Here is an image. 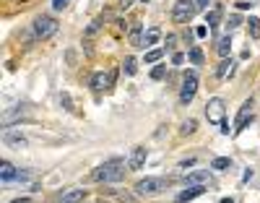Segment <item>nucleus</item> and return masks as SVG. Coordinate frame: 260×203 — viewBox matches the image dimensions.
<instances>
[{
    "label": "nucleus",
    "instance_id": "obj_1",
    "mask_svg": "<svg viewBox=\"0 0 260 203\" xmlns=\"http://www.w3.org/2000/svg\"><path fill=\"white\" fill-rule=\"evenodd\" d=\"M125 169H130V167L122 159H109L104 164H99L91 177L96 180V183H120V180L125 177Z\"/></svg>",
    "mask_w": 260,
    "mask_h": 203
},
{
    "label": "nucleus",
    "instance_id": "obj_2",
    "mask_svg": "<svg viewBox=\"0 0 260 203\" xmlns=\"http://www.w3.org/2000/svg\"><path fill=\"white\" fill-rule=\"evenodd\" d=\"M195 10H198L195 0H177L174 8H172V21L174 24H187V21L195 16Z\"/></svg>",
    "mask_w": 260,
    "mask_h": 203
},
{
    "label": "nucleus",
    "instance_id": "obj_3",
    "mask_svg": "<svg viewBox=\"0 0 260 203\" xmlns=\"http://www.w3.org/2000/svg\"><path fill=\"white\" fill-rule=\"evenodd\" d=\"M224 115H227V107H224V99H219V97H213V99H208V104H206V117H208V122L211 125H227V120H224Z\"/></svg>",
    "mask_w": 260,
    "mask_h": 203
},
{
    "label": "nucleus",
    "instance_id": "obj_4",
    "mask_svg": "<svg viewBox=\"0 0 260 203\" xmlns=\"http://www.w3.org/2000/svg\"><path fill=\"white\" fill-rule=\"evenodd\" d=\"M167 190V183L162 177H146V180H138L135 183V193L138 196H159Z\"/></svg>",
    "mask_w": 260,
    "mask_h": 203
},
{
    "label": "nucleus",
    "instance_id": "obj_5",
    "mask_svg": "<svg viewBox=\"0 0 260 203\" xmlns=\"http://www.w3.org/2000/svg\"><path fill=\"white\" fill-rule=\"evenodd\" d=\"M195 92H198V73H185L182 78V89H179V102L182 104H190V102L195 99Z\"/></svg>",
    "mask_w": 260,
    "mask_h": 203
},
{
    "label": "nucleus",
    "instance_id": "obj_6",
    "mask_svg": "<svg viewBox=\"0 0 260 203\" xmlns=\"http://www.w3.org/2000/svg\"><path fill=\"white\" fill-rule=\"evenodd\" d=\"M55 31H58V21H55L52 16H39L37 21H34V34H37L39 39L52 37Z\"/></svg>",
    "mask_w": 260,
    "mask_h": 203
},
{
    "label": "nucleus",
    "instance_id": "obj_7",
    "mask_svg": "<svg viewBox=\"0 0 260 203\" xmlns=\"http://www.w3.org/2000/svg\"><path fill=\"white\" fill-rule=\"evenodd\" d=\"M3 143H5V146H13V149H24V146H26V138L21 135L18 128H5V130H3Z\"/></svg>",
    "mask_w": 260,
    "mask_h": 203
},
{
    "label": "nucleus",
    "instance_id": "obj_8",
    "mask_svg": "<svg viewBox=\"0 0 260 203\" xmlns=\"http://www.w3.org/2000/svg\"><path fill=\"white\" fill-rule=\"evenodd\" d=\"M253 99H247L245 104L240 107V115H237V125H234V130L240 133V130H245L247 128V120H253Z\"/></svg>",
    "mask_w": 260,
    "mask_h": 203
},
{
    "label": "nucleus",
    "instance_id": "obj_9",
    "mask_svg": "<svg viewBox=\"0 0 260 203\" xmlns=\"http://www.w3.org/2000/svg\"><path fill=\"white\" fill-rule=\"evenodd\" d=\"M112 81H115V73H104V71H99L91 76V89L94 92H104V89L112 86Z\"/></svg>",
    "mask_w": 260,
    "mask_h": 203
},
{
    "label": "nucleus",
    "instance_id": "obj_10",
    "mask_svg": "<svg viewBox=\"0 0 260 203\" xmlns=\"http://www.w3.org/2000/svg\"><path fill=\"white\" fill-rule=\"evenodd\" d=\"M185 183H187V185H203V188H208L213 180H211V175H208V169H195V172H190V175L185 177Z\"/></svg>",
    "mask_w": 260,
    "mask_h": 203
},
{
    "label": "nucleus",
    "instance_id": "obj_11",
    "mask_svg": "<svg viewBox=\"0 0 260 203\" xmlns=\"http://www.w3.org/2000/svg\"><path fill=\"white\" fill-rule=\"evenodd\" d=\"M146 156H149V151H146L143 146H135V149L130 151V156H128V167L133 169V172H135V169H141L146 164Z\"/></svg>",
    "mask_w": 260,
    "mask_h": 203
},
{
    "label": "nucleus",
    "instance_id": "obj_12",
    "mask_svg": "<svg viewBox=\"0 0 260 203\" xmlns=\"http://www.w3.org/2000/svg\"><path fill=\"white\" fill-rule=\"evenodd\" d=\"M203 193H206V188H203V185H187V190H182V193L177 196V203L193 201V198H198V196H203Z\"/></svg>",
    "mask_w": 260,
    "mask_h": 203
},
{
    "label": "nucleus",
    "instance_id": "obj_13",
    "mask_svg": "<svg viewBox=\"0 0 260 203\" xmlns=\"http://www.w3.org/2000/svg\"><path fill=\"white\" fill-rule=\"evenodd\" d=\"M159 37H162V29H159V26H151V29H146V34H143V42H141V47H154V44L159 42Z\"/></svg>",
    "mask_w": 260,
    "mask_h": 203
},
{
    "label": "nucleus",
    "instance_id": "obj_14",
    "mask_svg": "<svg viewBox=\"0 0 260 203\" xmlns=\"http://www.w3.org/2000/svg\"><path fill=\"white\" fill-rule=\"evenodd\" d=\"M221 3H216V5H213L211 10H208V13H206V24H208V29H213V26H219V21H221Z\"/></svg>",
    "mask_w": 260,
    "mask_h": 203
},
{
    "label": "nucleus",
    "instance_id": "obj_15",
    "mask_svg": "<svg viewBox=\"0 0 260 203\" xmlns=\"http://www.w3.org/2000/svg\"><path fill=\"white\" fill-rule=\"evenodd\" d=\"M86 190H68V193H63V198H60V203H81V201H86Z\"/></svg>",
    "mask_w": 260,
    "mask_h": 203
},
{
    "label": "nucleus",
    "instance_id": "obj_16",
    "mask_svg": "<svg viewBox=\"0 0 260 203\" xmlns=\"http://www.w3.org/2000/svg\"><path fill=\"white\" fill-rule=\"evenodd\" d=\"M0 177H3V183H10V180H18V172L10 162H3L0 164Z\"/></svg>",
    "mask_w": 260,
    "mask_h": 203
},
{
    "label": "nucleus",
    "instance_id": "obj_17",
    "mask_svg": "<svg viewBox=\"0 0 260 203\" xmlns=\"http://www.w3.org/2000/svg\"><path fill=\"white\" fill-rule=\"evenodd\" d=\"M232 73H234V60H232V58H229V60L224 58V60L219 63V68H216V76H219V78H227V76H232Z\"/></svg>",
    "mask_w": 260,
    "mask_h": 203
},
{
    "label": "nucleus",
    "instance_id": "obj_18",
    "mask_svg": "<svg viewBox=\"0 0 260 203\" xmlns=\"http://www.w3.org/2000/svg\"><path fill=\"white\" fill-rule=\"evenodd\" d=\"M216 52L221 55V58H227V55L232 52V37L227 34V37H221L219 39V44H216Z\"/></svg>",
    "mask_w": 260,
    "mask_h": 203
},
{
    "label": "nucleus",
    "instance_id": "obj_19",
    "mask_svg": "<svg viewBox=\"0 0 260 203\" xmlns=\"http://www.w3.org/2000/svg\"><path fill=\"white\" fill-rule=\"evenodd\" d=\"M247 34H250L253 39L260 37V18H250V21H247Z\"/></svg>",
    "mask_w": 260,
    "mask_h": 203
},
{
    "label": "nucleus",
    "instance_id": "obj_20",
    "mask_svg": "<svg viewBox=\"0 0 260 203\" xmlns=\"http://www.w3.org/2000/svg\"><path fill=\"white\" fill-rule=\"evenodd\" d=\"M229 167H232V159H227V156H219V159L211 162V169H221V172H224V169H229Z\"/></svg>",
    "mask_w": 260,
    "mask_h": 203
},
{
    "label": "nucleus",
    "instance_id": "obj_21",
    "mask_svg": "<svg viewBox=\"0 0 260 203\" xmlns=\"http://www.w3.org/2000/svg\"><path fill=\"white\" fill-rule=\"evenodd\" d=\"M190 63L193 65H203V52H200V47H190Z\"/></svg>",
    "mask_w": 260,
    "mask_h": 203
},
{
    "label": "nucleus",
    "instance_id": "obj_22",
    "mask_svg": "<svg viewBox=\"0 0 260 203\" xmlns=\"http://www.w3.org/2000/svg\"><path fill=\"white\" fill-rule=\"evenodd\" d=\"M162 55H164V50H149V52H146V63H159L162 60Z\"/></svg>",
    "mask_w": 260,
    "mask_h": 203
},
{
    "label": "nucleus",
    "instance_id": "obj_23",
    "mask_svg": "<svg viewBox=\"0 0 260 203\" xmlns=\"http://www.w3.org/2000/svg\"><path fill=\"white\" fill-rule=\"evenodd\" d=\"M99 29H101V18H96V21H91V24H88V29L84 31V37H86V39H88V37H94Z\"/></svg>",
    "mask_w": 260,
    "mask_h": 203
},
{
    "label": "nucleus",
    "instance_id": "obj_24",
    "mask_svg": "<svg viewBox=\"0 0 260 203\" xmlns=\"http://www.w3.org/2000/svg\"><path fill=\"white\" fill-rule=\"evenodd\" d=\"M195 128H198V122H195V120H185V122H182V135H193Z\"/></svg>",
    "mask_w": 260,
    "mask_h": 203
},
{
    "label": "nucleus",
    "instance_id": "obj_25",
    "mask_svg": "<svg viewBox=\"0 0 260 203\" xmlns=\"http://www.w3.org/2000/svg\"><path fill=\"white\" fill-rule=\"evenodd\" d=\"M130 39H133V44H135V47H141L143 37H141V26H138V24L133 26V31H130Z\"/></svg>",
    "mask_w": 260,
    "mask_h": 203
},
{
    "label": "nucleus",
    "instance_id": "obj_26",
    "mask_svg": "<svg viewBox=\"0 0 260 203\" xmlns=\"http://www.w3.org/2000/svg\"><path fill=\"white\" fill-rule=\"evenodd\" d=\"M164 73H167V68H164V65H156L154 71H151V78H154V81H162Z\"/></svg>",
    "mask_w": 260,
    "mask_h": 203
},
{
    "label": "nucleus",
    "instance_id": "obj_27",
    "mask_svg": "<svg viewBox=\"0 0 260 203\" xmlns=\"http://www.w3.org/2000/svg\"><path fill=\"white\" fill-rule=\"evenodd\" d=\"M60 102L65 104V109H71V112H73V99H71V94H60Z\"/></svg>",
    "mask_w": 260,
    "mask_h": 203
},
{
    "label": "nucleus",
    "instance_id": "obj_28",
    "mask_svg": "<svg viewBox=\"0 0 260 203\" xmlns=\"http://www.w3.org/2000/svg\"><path fill=\"white\" fill-rule=\"evenodd\" d=\"M122 65H125V73H130V76L135 73V60L133 58H125V63H122Z\"/></svg>",
    "mask_w": 260,
    "mask_h": 203
},
{
    "label": "nucleus",
    "instance_id": "obj_29",
    "mask_svg": "<svg viewBox=\"0 0 260 203\" xmlns=\"http://www.w3.org/2000/svg\"><path fill=\"white\" fill-rule=\"evenodd\" d=\"M240 24H242V21H240V16H232V18L227 21V29L232 31V29H237V26H240Z\"/></svg>",
    "mask_w": 260,
    "mask_h": 203
},
{
    "label": "nucleus",
    "instance_id": "obj_30",
    "mask_svg": "<svg viewBox=\"0 0 260 203\" xmlns=\"http://www.w3.org/2000/svg\"><path fill=\"white\" fill-rule=\"evenodd\" d=\"M65 5H68V0H52V8L55 10H63Z\"/></svg>",
    "mask_w": 260,
    "mask_h": 203
},
{
    "label": "nucleus",
    "instance_id": "obj_31",
    "mask_svg": "<svg viewBox=\"0 0 260 203\" xmlns=\"http://www.w3.org/2000/svg\"><path fill=\"white\" fill-rule=\"evenodd\" d=\"M174 42H177V37H174V34H169V37H167V50H174Z\"/></svg>",
    "mask_w": 260,
    "mask_h": 203
},
{
    "label": "nucleus",
    "instance_id": "obj_32",
    "mask_svg": "<svg viewBox=\"0 0 260 203\" xmlns=\"http://www.w3.org/2000/svg\"><path fill=\"white\" fill-rule=\"evenodd\" d=\"M195 5H198V8H206V10H208V5H211V0H195Z\"/></svg>",
    "mask_w": 260,
    "mask_h": 203
},
{
    "label": "nucleus",
    "instance_id": "obj_33",
    "mask_svg": "<svg viewBox=\"0 0 260 203\" xmlns=\"http://www.w3.org/2000/svg\"><path fill=\"white\" fill-rule=\"evenodd\" d=\"M182 60H185V58H182V55H179V52H174V58H172V63H174V65H182Z\"/></svg>",
    "mask_w": 260,
    "mask_h": 203
},
{
    "label": "nucleus",
    "instance_id": "obj_34",
    "mask_svg": "<svg viewBox=\"0 0 260 203\" xmlns=\"http://www.w3.org/2000/svg\"><path fill=\"white\" fill-rule=\"evenodd\" d=\"M195 34H198V37H206L208 29H206V26H198V29H195Z\"/></svg>",
    "mask_w": 260,
    "mask_h": 203
},
{
    "label": "nucleus",
    "instance_id": "obj_35",
    "mask_svg": "<svg viewBox=\"0 0 260 203\" xmlns=\"http://www.w3.org/2000/svg\"><path fill=\"white\" fill-rule=\"evenodd\" d=\"M250 5H253V3H247V0H240V3H237V8H242V10L250 8Z\"/></svg>",
    "mask_w": 260,
    "mask_h": 203
},
{
    "label": "nucleus",
    "instance_id": "obj_36",
    "mask_svg": "<svg viewBox=\"0 0 260 203\" xmlns=\"http://www.w3.org/2000/svg\"><path fill=\"white\" fill-rule=\"evenodd\" d=\"M13 203H31L29 198H18V201H13Z\"/></svg>",
    "mask_w": 260,
    "mask_h": 203
},
{
    "label": "nucleus",
    "instance_id": "obj_37",
    "mask_svg": "<svg viewBox=\"0 0 260 203\" xmlns=\"http://www.w3.org/2000/svg\"><path fill=\"white\" fill-rule=\"evenodd\" d=\"M219 203H234V201H232V198H221Z\"/></svg>",
    "mask_w": 260,
    "mask_h": 203
},
{
    "label": "nucleus",
    "instance_id": "obj_38",
    "mask_svg": "<svg viewBox=\"0 0 260 203\" xmlns=\"http://www.w3.org/2000/svg\"><path fill=\"white\" fill-rule=\"evenodd\" d=\"M146 3H149V0H146Z\"/></svg>",
    "mask_w": 260,
    "mask_h": 203
}]
</instances>
